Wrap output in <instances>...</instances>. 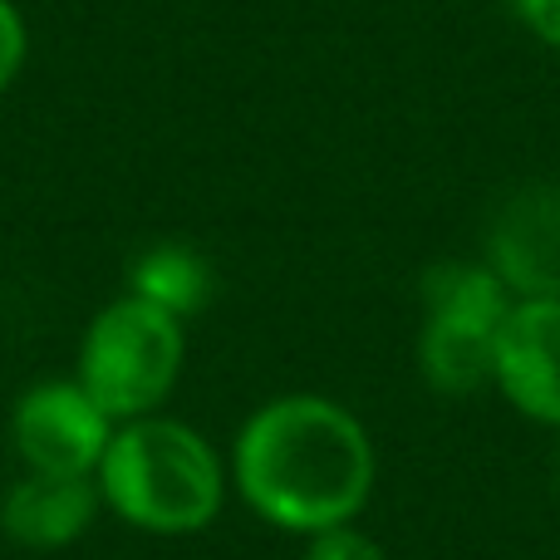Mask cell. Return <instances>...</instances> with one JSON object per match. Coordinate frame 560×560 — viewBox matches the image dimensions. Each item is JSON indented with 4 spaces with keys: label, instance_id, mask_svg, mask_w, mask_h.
<instances>
[{
    "label": "cell",
    "instance_id": "cell-1",
    "mask_svg": "<svg viewBox=\"0 0 560 560\" xmlns=\"http://www.w3.org/2000/svg\"><path fill=\"white\" fill-rule=\"evenodd\" d=\"M226 472L266 526L319 536L359 522L374 497L378 453L364 418L339 398L280 394L236 428Z\"/></svg>",
    "mask_w": 560,
    "mask_h": 560
},
{
    "label": "cell",
    "instance_id": "cell-2",
    "mask_svg": "<svg viewBox=\"0 0 560 560\" xmlns=\"http://www.w3.org/2000/svg\"><path fill=\"white\" fill-rule=\"evenodd\" d=\"M94 482L104 506L133 532L197 536L222 516L232 472L192 423L173 413H143L114 423Z\"/></svg>",
    "mask_w": 560,
    "mask_h": 560
},
{
    "label": "cell",
    "instance_id": "cell-3",
    "mask_svg": "<svg viewBox=\"0 0 560 560\" xmlns=\"http://www.w3.org/2000/svg\"><path fill=\"white\" fill-rule=\"evenodd\" d=\"M183 359L187 319L124 290L89 319L84 339H79L74 378L114 423H128L143 413H163L167 394L183 374Z\"/></svg>",
    "mask_w": 560,
    "mask_h": 560
},
{
    "label": "cell",
    "instance_id": "cell-4",
    "mask_svg": "<svg viewBox=\"0 0 560 560\" xmlns=\"http://www.w3.org/2000/svg\"><path fill=\"white\" fill-rule=\"evenodd\" d=\"M418 374L433 394L467 398L492 384L497 339L516 295L487 261H438L418 285Z\"/></svg>",
    "mask_w": 560,
    "mask_h": 560
},
{
    "label": "cell",
    "instance_id": "cell-5",
    "mask_svg": "<svg viewBox=\"0 0 560 560\" xmlns=\"http://www.w3.org/2000/svg\"><path fill=\"white\" fill-rule=\"evenodd\" d=\"M10 438L25 472L94 477L114 438V418L89 398L79 378H39L10 408Z\"/></svg>",
    "mask_w": 560,
    "mask_h": 560
},
{
    "label": "cell",
    "instance_id": "cell-6",
    "mask_svg": "<svg viewBox=\"0 0 560 560\" xmlns=\"http://www.w3.org/2000/svg\"><path fill=\"white\" fill-rule=\"evenodd\" d=\"M482 261L516 300H560V183H522L497 202Z\"/></svg>",
    "mask_w": 560,
    "mask_h": 560
},
{
    "label": "cell",
    "instance_id": "cell-7",
    "mask_svg": "<svg viewBox=\"0 0 560 560\" xmlns=\"http://www.w3.org/2000/svg\"><path fill=\"white\" fill-rule=\"evenodd\" d=\"M492 388L532 423L560 428V300H516L497 339Z\"/></svg>",
    "mask_w": 560,
    "mask_h": 560
},
{
    "label": "cell",
    "instance_id": "cell-8",
    "mask_svg": "<svg viewBox=\"0 0 560 560\" xmlns=\"http://www.w3.org/2000/svg\"><path fill=\"white\" fill-rule=\"evenodd\" d=\"M98 482L94 477H55V472H25L10 482L5 502H0V532L20 546V551H65L94 526Z\"/></svg>",
    "mask_w": 560,
    "mask_h": 560
},
{
    "label": "cell",
    "instance_id": "cell-9",
    "mask_svg": "<svg viewBox=\"0 0 560 560\" xmlns=\"http://www.w3.org/2000/svg\"><path fill=\"white\" fill-rule=\"evenodd\" d=\"M128 290L163 310H173L177 319H192L212 305L217 266L207 261L192 242H153L128 266Z\"/></svg>",
    "mask_w": 560,
    "mask_h": 560
},
{
    "label": "cell",
    "instance_id": "cell-10",
    "mask_svg": "<svg viewBox=\"0 0 560 560\" xmlns=\"http://www.w3.org/2000/svg\"><path fill=\"white\" fill-rule=\"evenodd\" d=\"M305 560H388V551L359 522L305 536Z\"/></svg>",
    "mask_w": 560,
    "mask_h": 560
},
{
    "label": "cell",
    "instance_id": "cell-11",
    "mask_svg": "<svg viewBox=\"0 0 560 560\" xmlns=\"http://www.w3.org/2000/svg\"><path fill=\"white\" fill-rule=\"evenodd\" d=\"M25 55H30V25L20 15L15 0H0V94L20 79L25 69Z\"/></svg>",
    "mask_w": 560,
    "mask_h": 560
},
{
    "label": "cell",
    "instance_id": "cell-12",
    "mask_svg": "<svg viewBox=\"0 0 560 560\" xmlns=\"http://www.w3.org/2000/svg\"><path fill=\"white\" fill-rule=\"evenodd\" d=\"M512 15L536 35L551 55H560V0H512Z\"/></svg>",
    "mask_w": 560,
    "mask_h": 560
},
{
    "label": "cell",
    "instance_id": "cell-13",
    "mask_svg": "<svg viewBox=\"0 0 560 560\" xmlns=\"http://www.w3.org/2000/svg\"><path fill=\"white\" fill-rule=\"evenodd\" d=\"M556 477H560V453H556Z\"/></svg>",
    "mask_w": 560,
    "mask_h": 560
}]
</instances>
